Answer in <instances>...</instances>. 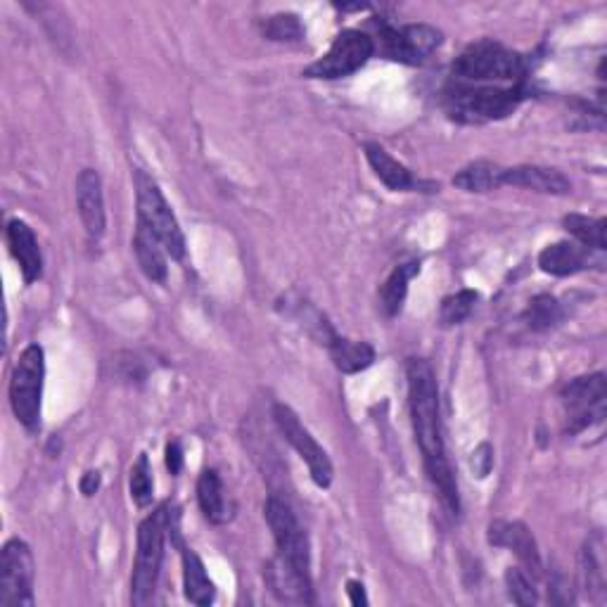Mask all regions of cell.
Listing matches in <instances>:
<instances>
[{
	"label": "cell",
	"mask_w": 607,
	"mask_h": 607,
	"mask_svg": "<svg viewBox=\"0 0 607 607\" xmlns=\"http://www.w3.org/2000/svg\"><path fill=\"white\" fill-rule=\"evenodd\" d=\"M406 380H408V408H410L413 432H416L427 477H430L435 489L441 496V501H444V505L451 510V513H459L461 510L459 485H455V477L447 459L444 437H441L437 376L425 358H408Z\"/></svg>",
	"instance_id": "1"
},
{
	"label": "cell",
	"mask_w": 607,
	"mask_h": 607,
	"mask_svg": "<svg viewBox=\"0 0 607 607\" xmlns=\"http://www.w3.org/2000/svg\"><path fill=\"white\" fill-rule=\"evenodd\" d=\"M527 72V58L493 38L475 40L453 62V81L477 86H520L524 84Z\"/></svg>",
	"instance_id": "2"
},
{
	"label": "cell",
	"mask_w": 607,
	"mask_h": 607,
	"mask_svg": "<svg viewBox=\"0 0 607 607\" xmlns=\"http://www.w3.org/2000/svg\"><path fill=\"white\" fill-rule=\"evenodd\" d=\"M447 112L461 123H487L499 121L515 112L520 103L527 98V88L520 86H477L453 81L447 88Z\"/></svg>",
	"instance_id": "3"
},
{
	"label": "cell",
	"mask_w": 607,
	"mask_h": 607,
	"mask_svg": "<svg viewBox=\"0 0 607 607\" xmlns=\"http://www.w3.org/2000/svg\"><path fill=\"white\" fill-rule=\"evenodd\" d=\"M171 517L174 515L169 505H162L155 513H150L141 522V527H138V550L131 576L133 605H147L152 596H155L164 560V541H167V534L171 529Z\"/></svg>",
	"instance_id": "4"
},
{
	"label": "cell",
	"mask_w": 607,
	"mask_h": 607,
	"mask_svg": "<svg viewBox=\"0 0 607 607\" xmlns=\"http://www.w3.org/2000/svg\"><path fill=\"white\" fill-rule=\"evenodd\" d=\"M133 186H135L138 221L152 230V236L164 245V250H167L171 259L181 261L186 257V238L167 198H164V192L141 169L133 171Z\"/></svg>",
	"instance_id": "5"
},
{
	"label": "cell",
	"mask_w": 607,
	"mask_h": 607,
	"mask_svg": "<svg viewBox=\"0 0 607 607\" xmlns=\"http://www.w3.org/2000/svg\"><path fill=\"white\" fill-rule=\"evenodd\" d=\"M46 382V354L38 344H29L10 376V406L20 425L29 432L40 427V402H44Z\"/></svg>",
	"instance_id": "6"
},
{
	"label": "cell",
	"mask_w": 607,
	"mask_h": 607,
	"mask_svg": "<svg viewBox=\"0 0 607 607\" xmlns=\"http://www.w3.org/2000/svg\"><path fill=\"white\" fill-rule=\"evenodd\" d=\"M372 55H376V38L358 29H344L342 34H337L323 58L304 69V76L323 81L352 76L368 64Z\"/></svg>",
	"instance_id": "7"
},
{
	"label": "cell",
	"mask_w": 607,
	"mask_h": 607,
	"mask_svg": "<svg viewBox=\"0 0 607 607\" xmlns=\"http://www.w3.org/2000/svg\"><path fill=\"white\" fill-rule=\"evenodd\" d=\"M560 398H562L564 418H568V427H564V430L570 435H579L596 422H603L607 380L603 372L574 378L572 382L564 384Z\"/></svg>",
	"instance_id": "8"
},
{
	"label": "cell",
	"mask_w": 607,
	"mask_h": 607,
	"mask_svg": "<svg viewBox=\"0 0 607 607\" xmlns=\"http://www.w3.org/2000/svg\"><path fill=\"white\" fill-rule=\"evenodd\" d=\"M34 556L22 539H10L0 554V607H34Z\"/></svg>",
	"instance_id": "9"
},
{
	"label": "cell",
	"mask_w": 607,
	"mask_h": 607,
	"mask_svg": "<svg viewBox=\"0 0 607 607\" xmlns=\"http://www.w3.org/2000/svg\"><path fill=\"white\" fill-rule=\"evenodd\" d=\"M264 517L271 527L275 548L283 560H287L293 568H297L304 574H311V548H309V536L301 529L297 515L293 513L285 501L278 496H271L264 505Z\"/></svg>",
	"instance_id": "10"
},
{
	"label": "cell",
	"mask_w": 607,
	"mask_h": 607,
	"mask_svg": "<svg viewBox=\"0 0 607 607\" xmlns=\"http://www.w3.org/2000/svg\"><path fill=\"white\" fill-rule=\"evenodd\" d=\"M273 420H275V425H278V430L285 437L287 444L299 453V459L304 463H307L313 485L321 489H328L330 485H333V477H335L333 463H330L325 449L313 439V435L307 430V427L301 425L297 413L285 404H275Z\"/></svg>",
	"instance_id": "11"
},
{
	"label": "cell",
	"mask_w": 607,
	"mask_h": 607,
	"mask_svg": "<svg viewBox=\"0 0 607 607\" xmlns=\"http://www.w3.org/2000/svg\"><path fill=\"white\" fill-rule=\"evenodd\" d=\"M380 46L388 60L418 67L441 46L444 34L430 24H380Z\"/></svg>",
	"instance_id": "12"
},
{
	"label": "cell",
	"mask_w": 607,
	"mask_h": 607,
	"mask_svg": "<svg viewBox=\"0 0 607 607\" xmlns=\"http://www.w3.org/2000/svg\"><path fill=\"white\" fill-rule=\"evenodd\" d=\"M264 576H266V584L273 591V596L278 600L295 603V605H313L316 603L311 574L299 572L281 556L269 560Z\"/></svg>",
	"instance_id": "13"
},
{
	"label": "cell",
	"mask_w": 607,
	"mask_h": 607,
	"mask_svg": "<svg viewBox=\"0 0 607 607\" xmlns=\"http://www.w3.org/2000/svg\"><path fill=\"white\" fill-rule=\"evenodd\" d=\"M76 206L81 224H84L91 238H100L107 226L105 216V195L100 174L95 169H84L76 178Z\"/></svg>",
	"instance_id": "14"
},
{
	"label": "cell",
	"mask_w": 607,
	"mask_h": 607,
	"mask_svg": "<svg viewBox=\"0 0 607 607\" xmlns=\"http://www.w3.org/2000/svg\"><path fill=\"white\" fill-rule=\"evenodd\" d=\"M501 186L527 188L541 195H570L572 183L568 176H562L558 169L536 167V164H520V167L503 169Z\"/></svg>",
	"instance_id": "15"
},
{
	"label": "cell",
	"mask_w": 607,
	"mask_h": 607,
	"mask_svg": "<svg viewBox=\"0 0 607 607\" xmlns=\"http://www.w3.org/2000/svg\"><path fill=\"white\" fill-rule=\"evenodd\" d=\"M8 245L10 252L20 264V271L24 275V283L32 285L40 275H44V254H40L38 240L29 224H24L20 218H12L8 224Z\"/></svg>",
	"instance_id": "16"
},
{
	"label": "cell",
	"mask_w": 607,
	"mask_h": 607,
	"mask_svg": "<svg viewBox=\"0 0 607 607\" xmlns=\"http://www.w3.org/2000/svg\"><path fill=\"white\" fill-rule=\"evenodd\" d=\"M489 541L493 546H503V548H513L515 556L527 564L529 572L539 576L544 564H541V556H539V546H536L532 532L524 527L522 522H493L489 527Z\"/></svg>",
	"instance_id": "17"
},
{
	"label": "cell",
	"mask_w": 607,
	"mask_h": 607,
	"mask_svg": "<svg viewBox=\"0 0 607 607\" xmlns=\"http://www.w3.org/2000/svg\"><path fill=\"white\" fill-rule=\"evenodd\" d=\"M588 264H593V250L576 242L548 245L539 254V269L556 278H568V275L584 271Z\"/></svg>",
	"instance_id": "18"
},
{
	"label": "cell",
	"mask_w": 607,
	"mask_h": 607,
	"mask_svg": "<svg viewBox=\"0 0 607 607\" xmlns=\"http://www.w3.org/2000/svg\"><path fill=\"white\" fill-rule=\"evenodd\" d=\"M364 150H366V159L370 164V169L376 171V176L390 190H394V192H408V190H416V188L422 186L418 178L410 174V169L406 167V164L394 159L382 145L366 143Z\"/></svg>",
	"instance_id": "19"
},
{
	"label": "cell",
	"mask_w": 607,
	"mask_h": 607,
	"mask_svg": "<svg viewBox=\"0 0 607 607\" xmlns=\"http://www.w3.org/2000/svg\"><path fill=\"white\" fill-rule=\"evenodd\" d=\"M133 252L138 259V266L147 275L152 283L164 285L169 278V261H167V250L164 245L152 236V230L145 228L141 221H138V228L133 233Z\"/></svg>",
	"instance_id": "20"
},
{
	"label": "cell",
	"mask_w": 607,
	"mask_h": 607,
	"mask_svg": "<svg viewBox=\"0 0 607 607\" xmlns=\"http://www.w3.org/2000/svg\"><path fill=\"white\" fill-rule=\"evenodd\" d=\"M325 347L330 352V358H333L335 368L344 372V376H356V372L376 364V349H372L368 342H354L335 333L325 342Z\"/></svg>",
	"instance_id": "21"
},
{
	"label": "cell",
	"mask_w": 607,
	"mask_h": 607,
	"mask_svg": "<svg viewBox=\"0 0 607 607\" xmlns=\"http://www.w3.org/2000/svg\"><path fill=\"white\" fill-rule=\"evenodd\" d=\"M198 503L212 524H226L233 513L226 501V489L216 471H204L198 479Z\"/></svg>",
	"instance_id": "22"
},
{
	"label": "cell",
	"mask_w": 607,
	"mask_h": 607,
	"mask_svg": "<svg viewBox=\"0 0 607 607\" xmlns=\"http://www.w3.org/2000/svg\"><path fill=\"white\" fill-rule=\"evenodd\" d=\"M181 550H183L181 558H183L186 598L200 607L212 605L214 596H216V588H214L210 574H206V570H204V562L200 560L198 554H192L190 548H181Z\"/></svg>",
	"instance_id": "23"
},
{
	"label": "cell",
	"mask_w": 607,
	"mask_h": 607,
	"mask_svg": "<svg viewBox=\"0 0 607 607\" xmlns=\"http://www.w3.org/2000/svg\"><path fill=\"white\" fill-rule=\"evenodd\" d=\"M418 273H420V261H410V264L396 266L390 273V278L384 281V285L380 287V309L384 311L388 319H394V316L402 313L408 295V283L416 278Z\"/></svg>",
	"instance_id": "24"
},
{
	"label": "cell",
	"mask_w": 607,
	"mask_h": 607,
	"mask_svg": "<svg viewBox=\"0 0 607 607\" xmlns=\"http://www.w3.org/2000/svg\"><path fill=\"white\" fill-rule=\"evenodd\" d=\"M501 178H503V167L489 159H477L453 176V186L465 192H489L501 188Z\"/></svg>",
	"instance_id": "25"
},
{
	"label": "cell",
	"mask_w": 607,
	"mask_h": 607,
	"mask_svg": "<svg viewBox=\"0 0 607 607\" xmlns=\"http://www.w3.org/2000/svg\"><path fill=\"white\" fill-rule=\"evenodd\" d=\"M562 226L564 230L570 233V236L579 242L588 247L593 252H605V228H607V221L605 218H591L584 214H568L562 218Z\"/></svg>",
	"instance_id": "26"
},
{
	"label": "cell",
	"mask_w": 607,
	"mask_h": 607,
	"mask_svg": "<svg viewBox=\"0 0 607 607\" xmlns=\"http://www.w3.org/2000/svg\"><path fill=\"white\" fill-rule=\"evenodd\" d=\"M562 307L556 297L539 295L529 301L522 319L534 333H548V330H554L562 321Z\"/></svg>",
	"instance_id": "27"
},
{
	"label": "cell",
	"mask_w": 607,
	"mask_h": 607,
	"mask_svg": "<svg viewBox=\"0 0 607 607\" xmlns=\"http://www.w3.org/2000/svg\"><path fill=\"white\" fill-rule=\"evenodd\" d=\"M261 34L275 44H301L304 40V26L293 12H278L269 20L261 22Z\"/></svg>",
	"instance_id": "28"
},
{
	"label": "cell",
	"mask_w": 607,
	"mask_h": 607,
	"mask_svg": "<svg viewBox=\"0 0 607 607\" xmlns=\"http://www.w3.org/2000/svg\"><path fill=\"white\" fill-rule=\"evenodd\" d=\"M479 301V295L475 289H461V293H455L451 297H447L441 301V309H439V321L444 328H453V325H461L467 319H471V313L475 311Z\"/></svg>",
	"instance_id": "29"
},
{
	"label": "cell",
	"mask_w": 607,
	"mask_h": 607,
	"mask_svg": "<svg viewBox=\"0 0 607 607\" xmlns=\"http://www.w3.org/2000/svg\"><path fill=\"white\" fill-rule=\"evenodd\" d=\"M131 499L138 508H147L155 499V481H152V467L145 453L138 455L131 467Z\"/></svg>",
	"instance_id": "30"
},
{
	"label": "cell",
	"mask_w": 607,
	"mask_h": 607,
	"mask_svg": "<svg viewBox=\"0 0 607 607\" xmlns=\"http://www.w3.org/2000/svg\"><path fill=\"white\" fill-rule=\"evenodd\" d=\"M505 586L508 596L517 605H536L539 603V593H536L532 579L527 572H522L520 568H508L505 570Z\"/></svg>",
	"instance_id": "31"
},
{
	"label": "cell",
	"mask_w": 607,
	"mask_h": 607,
	"mask_svg": "<svg viewBox=\"0 0 607 607\" xmlns=\"http://www.w3.org/2000/svg\"><path fill=\"white\" fill-rule=\"evenodd\" d=\"M603 564L598 562L596 558V550H593V546H586L584 548V586L586 591H596V593H605V574H603Z\"/></svg>",
	"instance_id": "32"
},
{
	"label": "cell",
	"mask_w": 607,
	"mask_h": 607,
	"mask_svg": "<svg viewBox=\"0 0 607 607\" xmlns=\"http://www.w3.org/2000/svg\"><path fill=\"white\" fill-rule=\"evenodd\" d=\"M471 465H473V471L477 477H487L491 473V467H493V451L489 444H479L473 453V459H471Z\"/></svg>",
	"instance_id": "33"
},
{
	"label": "cell",
	"mask_w": 607,
	"mask_h": 607,
	"mask_svg": "<svg viewBox=\"0 0 607 607\" xmlns=\"http://www.w3.org/2000/svg\"><path fill=\"white\" fill-rule=\"evenodd\" d=\"M167 467L171 475H178L183 471V449L178 441H169L167 444Z\"/></svg>",
	"instance_id": "34"
},
{
	"label": "cell",
	"mask_w": 607,
	"mask_h": 607,
	"mask_svg": "<svg viewBox=\"0 0 607 607\" xmlns=\"http://www.w3.org/2000/svg\"><path fill=\"white\" fill-rule=\"evenodd\" d=\"M100 489V473H86L84 477H81V493L84 496H93L95 491Z\"/></svg>",
	"instance_id": "35"
},
{
	"label": "cell",
	"mask_w": 607,
	"mask_h": 607,
	"mask_svg": "<svg viewBox=\"0 0 607 607\" xmlns=\"http://www.w3.org/2000/svg\"><path fill=\"white\" fill-rule=\"evenodd\" d=\"M347 593L352 605H368V596L361 582H347Z\"/></svg>",
	"instance_id": "36"
}]
</instances>
